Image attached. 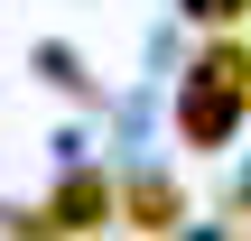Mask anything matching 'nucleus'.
Instances as JSON below:
<instances>
[{"label": "nucleus", "instance_id": "1", "mask_svg": "<svg viewBox=\"0 0 251 241\" xmlns=\"http://www.w3.org/2000/svg\"><path fill=\"white\" fill-rule=\"evenodd\" d=\"M251 111V56L233 37H214L196 65H186V93H177V139L196 149V158H224L233 149V130H242Z\"/></svg>", "mask_w": 251, "mask_h": 241}, {"label": "nucleus", "instance_id": "2", "mask_svg": "<svg viewBox=\"0 0 251 241\" xmlns=\"http://www.w3.org/2000/svg\"><path fill=\"white\" fill-rule=\"evenodd\" d=\"M102 214H112V186L84 167V176H65V186L47 195V214H37V223H47L56 241H75V232H102Z\"/></svg>", "mask_w": 251, "mask_h": 241}, {"label": "nucleus", "instance_id": "3", "mask_svg": "<svg viewBox=\"0 0 251 241\" xmlns=\"http://www.w3.org/2000/svg\"><path fill=\"white\" fill-rule=\"evenodd\" d=\"M121 214H130V232H149V241H168V232H177V214H186V195H177L168 176H140Z\"/></svg>", "mask_w": 251, "mask_h": 241}, {"label": "nucleus", "instance_id": "4", "mask_svg": "<svg viewBox=\"0 0 251 241\" xmlns=\"http://www.w3.org/2000/svg\"><path fill=\"white\" fill-rule=\"evenodd\" d=\"M251 0H186V19H205V28H233Z\"/></svg>", "mask_w": 251, "mask_h": 241}, {"label": "nucleus", "instance_id": "5", "mask_svg": "<svg viewBox=\"0 0 251 241\" xmlns=\"http://www.w3.org/2000/svg\"><path fill=\"white\" fill-rule=\"evenodd\" d=\"M242 204H251V186H242Z\"/></svg>", "mask_w": 251, "mask_h": 241}]
</instances>
